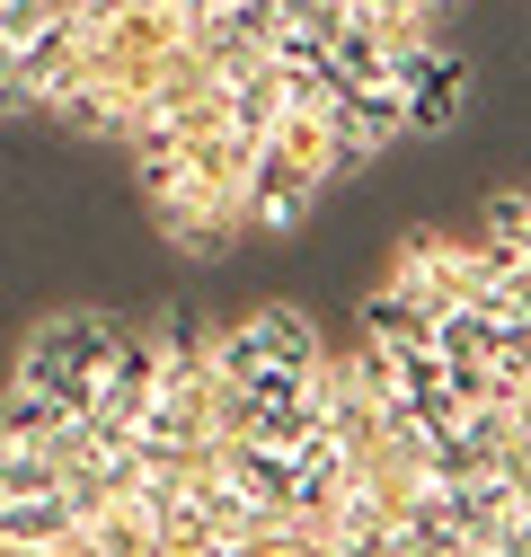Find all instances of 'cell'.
<instances>
[{
	"mask_svg": "<svg viewBox=\"0 0 531 557\" xmlns=\"http://www.w3.org/2000/svg\"><path fill=\"white\" fill-rule=\"evenodd\" d=\"M107 345H115V319H98V310L36 319V336H27V355H18L10 381H36V389H53L62 407H81L89 381H98V363H107Z\"/></svg>",
	"mask_w": 531,
	"mask_h": 557,
	"instance_id": "cell-1",
	"label": "cell"
},
{
	"mask_svg": "<svg viewBox=\"0 0 531 557\" xmlns=\"http://www.w3.org/2000/svg\"><path fill=\"white\" fill-rule=\"evenodd\" d=\"M310 213H319V177L293 169L284 151H266V143H257L248 186H239V222H248V231H301Z\"/></svg>",
	"mask_w": 531,
	"mask_h": 557,
	"instance_id": "cell-2",
	"label": "cell"
},
{
	"mask_svg": "<svg viewBox=\"0 0 531 557\" xmlns=\"http://www.w3.org/2000/svg\"><path fill=\"white\" fill-rule=\"evenodd\" d=\"M0 548L72 557V505H62V486H36V496H0Z\"/></svg>",
	"mask_w": 531,
	"mask_h": 557,
	"instance_id": "cell-3",
	"label": "cell"
},
{
	"mask_svg": "<svg viewBox=\"0 0 531 557\" xmlns=\"http://www.w3.org/2000/svg\"><path fill=\"white\" fill-rule=\"evenodd\" d=\"M239 327H248V355L275 363V372H310V363L328 355V345H319V319H301V310H284V301H275V310H248Z\"/></svg>",
	"mask_w": 531,
	"mask_h": 557,
	"instance_id": "cell-4",
	"label": "cell"
},
{
	"mask_svg": "<svg viewBox=\"0 0 531 557\" xmlns=\"http://www.w3.org/2000/svg\"><path fill=\"white\" fill-rule=\"evenodd\" d=\"M425 327H434V310H425L408 284H381V293L363 301V345H381V355H417Z\"/></svg>",
	"mask_w": 531,
	"mask_h": 557,
	"instance_id": "cell-5",
	"label": "cell"
},
{
	"mask_svg": "<svg viewBox=\"0 0 531 557\" xmlns=\"http://www.w3.org/2000/svg\"><path fill=\"white\" fill-rule=\"evenodd\" d=\"M62 425H72V407H62L53 389H36V381H10V389H0V434H18V443H53Z\"/></svg>",
	"mask_w": 531,
	"mask_h": 557,
	"instance_id": "cell-6",
	"label": "cell"
}]
</instances>
